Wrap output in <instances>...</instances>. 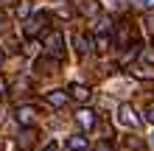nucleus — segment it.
Instances as JSON below:
<instances>
[{
	"mask_svg": "<svg viewBox=\"0 0 154 151\" xmlns=\"http://www.w3.org/2000/svg\"><path fill=\"white\" fill-rule=\"evenodd\" d=\"M48 20H51V14H48V11H34L28 20L23 23V34H25L28 39L39 37V34L45 31V25H48Z\"/></svg>",
	"mask_w": 154,
	"mask_h": 151,
	"instance_id": "f257e3e1",
	"label": "nucleus"
},
{
	"mask_svg": "<svg viewBox=\"0 0 154 151\" xmlns=\"http://www.w3.org/2000/svg\"><path fill=\"white\" fill-rule=\"evenodd\" d=\"M42 45H45V50H48V56L62 59V53H65V37H62L59 31H48L45 39H42Z\"/></svg>",
	"mask_w": 154,
	"mask_h": 151,
	"instance_id": "f03ea898",
	"label": "nucleus"
},
{
	"mask_svg": "<svg viewBox=\"0 0 154 151\" xmlns=\"http://www.w3.org/2000/svg\"><path fill=\"white\" fill-rule=\"evenodd\" d=\"M118 123H123V126H129V129H140V118H137V112H134V106L132 104H121L118 106Z\"/></svg>",
	"mask_w": 154,
	"mask_h": 151,
	"instance_id": "7ed1b4c3",
	"label": "nucleus"
},
{
	"mask_svg": "<svg viewBox=\"0 0 154 151\" xmlns=\"http://www.w3.org/2000/svg\"><path fill=\"white\" fill-rule=\"evenodd\" d=\"M34 70H37L39 76H53V73H59V59L56 56H39L37 62H34Z\"/></svg>",
	"mask_w": 154,
	"mask_h": 151,
	"instance_id": "20e7f679",
	"label": "nucleus"
},
{
	"mask_svg": "<svg viewBox=\"0 0 154 151\" xmlns=\"http://www.w3.org/2000/svg\"><path fill=\"white\" fill-rule=\"evenodd\" d=\"M37 140H39V131L34 126H25L20 134H17V148L20 151H31L34 146H37Z\"/></svg>",
	"mask_w": 154,
	"mask_h": 151,
	"instance_id": "39448f33",
	"label": "nucleus"
},
{
	"mask_svg": "<svg viewBox=\"0 0 154 151\" xmlns=\"http://www.w3.org/2000/svg\"><path fill=\"white\" fill-rule=\"evenodd\" d=\"M14 118L17 123L25 129V126H31L34 118H37V106H31V104H23V106H17V112H14Z\"/></svg>",
	"mask_w": 154,
	"mask_h": 151,
	"instance_id": "423d86ee",
	"label": "nucleus"
},
{
	"mask_svg": "<svg viewBox=\"0 0 154 151\" xmlns=\"http://www.w3.org/2000/svg\"><path fill=\"white\" fill-rule=\"evenodd\" d=\"M79 14L87 17V20L101 17V0H81V3H79Z\"/></svg>",
	"mask_w": 154,
	"mask_h": 151,
	"instance_id": "0eeeda50",
	"label": "nucleus"
},
{
	"mask_svg": "<svg viewBox=\"0 0 154 151\" xmlns=\"http://www.w3.org/2000/svg\"><path fill=\"white\" fill-rule=\"evenodd\" d=\"M67 95H70L73 101H79V104H90L93 90H90V87H84V84H70V87H67Z\"/></svg>",
	"mask_w": 154,
	"mask_h": 151,
	"instance_id": "6e6552de",
	"label": "nucleus"
},
{
	"mask_svg": "<svg viewBox=\"0 0 154 151\" xmlns=\"http://www.w3.org/2000/svg\"><path fill=\"white\" fill-rule=\"evenodd\" d=\"M93 48L98 53H109V48H112V31H95Z\"/></svg>",
	"mask_w": 154,
	"mask_h": 151,
	"instance_id": "1a4fd4ad",
	"label": "nucleus"
},
{
	"mask_svg": "<svg viewBox=\"0 0 154 151\" xmlns=\"http://www.w3.org/2000/svg\"><path fill=\"white\" fill-rule=\"evenodd\" d=\"M76 123H79L84 131L95 129V123H98V120H95V112H93V109H87V106H84V109H79V112H76Z\"/></svg>",
	"mask_w": 154,
	"mask_h": 151,
	"instance_id": "9d476101",
	"label": "nucleus"
},
{
	"mask_svg": "<svg viewBox=\"0 0 154 151\" xmlns=\"http://www.w3.org/2000/svg\"><path fill=\"white\" fill-rule=\"evenodd\" d=\"M45 101H48L51 106H56V109H59V106H65V104L70 101V95H67L65 90H51V92H45Z\"/></svg>",
	"mask_w": 154,
	"mask_h": 151,
	"instance_id": "9b49d317",
	"label": "nucleus"
},
{
	"mask_svg": "<svg viewBox=\"0 0 154 151\" xmlns=\"http://www.w3.org/2000/svg\"><path fill=\"white\" fill-rule=\"evenodd\" d=\"M73 48H76V53H79V56H84V53H90V50H93V39H90V37H84V34H76V37H73Z\"/></svg>",
	"mask_w": 154,
	"mask_h": 151,
	"instance_id": "f8f14e48",
	"label": "nucleus"
},
{
	"mask_svg": "<svg viewBox=\"0 0 154 151\" xmlns=\"http://www.w3.org/2000/svg\"><path fill=\"white\" fill-rule=\"evenodd\" d=\"M65 148H67V151H87L90 143H87V137H84V134H73V137H67Z\"/></svg>",
	"mask_w": 154,
	"mask_h": 151,
	"instance_id": "ddd939ff",
	"label": "nucleus"
},
{
	"mask_svg": "<svg viewBox=\"0 0 154 151\" xmlns=\"http://www.w3.org/2000/svg\"><path fill=\"white\" fill-rule=\"evenodd\" d=\"M129 39H132V25L123 20L121 25H118V45H121V48H129Z\"/></svg>",
	"mask_w": 154,
	"mask_h": 151,
	"instance_id": "4468645a",
	"label": "nucleus"
},
{
	"mask_svg": "<svg viewBox=\"0 0 154 151\" xmlns=\"http://www.w3.org/2000/svg\"><path fill=\"white\" fill-rule=\"evenodd\" d=\"M140 50H143V48L137 45V42H134V45H129V48H126V53L118 59V65H121V67H129V62H132L134 56H140Z\"/></svg>",
	"mask_w": 154,
	"mask_h": 151,
	"instance_id": "2eb2a0df",
	"label": "nucleus"
},
{
	"mask_svg": "<svg viewBox=\"0 0 154 151\" xmlns=\"http://www.w3.org/2000/svg\"><path fill=\"white\" fill-rule=\"evenodd\" d=\"M31 14H34V3L31 0H20V3H17V17H20V20H28Z\"/></svg>",
	"mask_w": 154,
	"mask_h": 151,
	"instance_id": "dca6fc26",
	"label": "nucleus"
},
{
	"mask_svg": "<svg viewBox=\"0 0 154 151\" xmlns=\"http://www.w3.org/2000/svg\"><path fill=\"white\" fill-rule=\"evenodd\" d=\"M132 76L140 78V81H154V70L151 67H137V70H132Z\"/></svg>",
	"mask_w": 154,
	"mask_h": 151,
	"instance_id": "f3484780",
	"label": "nucleus"
},
{
	"mask_svg": "<svg viewBox=\"0 0 154 151\" xmlns=\"http://www.w3.org/2000/svg\"><path fill=\"white\" fill-rule=\"evenodd\" d=\"M140 59H143V65H146V67H154V45L143 48L140 50Z\"/></svg>",
	"mask_w": 154,
	"mask_h": 151,
	"instance_id": "a211bd4d",
	"label": "nucleus"
},
{
	"mask_svg": "<svg viewBox=\"0 0 154 151\" xmlns=\"http://www.w3.org/2000/svg\"><path fill=\"white\" fill-rule=\"evenodd\" d=\"M53 14H56V17H62V20H70V17H73V8H70L67 3H59Z\"/></svg>",
	"mask_w": 154,
	"mask_h": 151,
	"instance_id": "6ab92c4d",
	"label": "nucleus"
},
{
	"mask_svg": "<svg viewBox=\"0 0 154 151\" xmlns=\"http://www.w3.org/2000/svg\"><path fill=\"white\" fill-rule=\"evenodd\" d=\"M95 151H115V143L112 140H101V143L95 146Z\"/></svg>",
	"mask_w": 154,
	"mask_h": 151,
	"instance_id": "aec40b11",
	"label": "nucleus"
},
{
	"mask_svg": "<svg viewBox=\"0 0 154 151\" xmlns=\"http://www.w3.org/2000/svg\"><path fill=\"white\" fill-rule=\"evenodd\" d=\"M146 120H149V123H154V101L146 106Z\"/></svg>",
	"mask_w": 154,
	"mask_h": 151,
	"instance_id": "412c9836",
	"label": "nucleus"
},
{
	"mask_svg": "<svg viewBox=\"0 0 154 151\" xmlns=\"http://www.w3.org/2000/svg\"><path fill=\"white\" fill-rule=\"evenodd\" d=\"M42 151H62V146L56 143V140H51V143H48V146H45Z\"/></svg>",
	"mask_w": 154,
	"mask_h": 151,
	"instance_id": "4be33fe9",
	"label": "nucleus"
},
{
	"mask_svg": "<svg viewBox=\"0 0 154 151\" xmlns=\"http://www.w3.org/2000/svg\"><path fill=\"white\" fill-rule=\"evenodd\" d=\"M146 28L154 34V11H151V14H146Z\"/></svg>",
	"mask_w": 154,
	"mask_h": 151,
	"instance_id": "5701e85b",
	"label": "nucleus"
},
{
	"mask_svg": "<svg viewBox=\"0 0 154 151\" xmlns=\"http://www.w3.org/2000/svg\"><path fill=\"white\" fill-rule=\"evenodd\" d=\"M8 92V84H6V78H0V95H6Z\"/></svg>",
	"mask_w": 154,
	"mask_h": 151,
	"instance_id": "b1692460",
	"label": "nucleus"
},
{
	"mask_svg": "<svg viewBox=\"0 0 154 151\" xmlns=\"http://www.w3.org/2000/svg\"><path fill=\"white\" fill-rule=\"evenodd\" d=\"M20 0H0V6H17Z\"/></svg>",
	"mask_w": 154,
	"mask_h": 151,
	"instance_id": "393cba45",
	"label": "nucleus"
},
{
	"mask_svg": "<svg viewBox=\"0 0 154 151\" xmlns=\"http://www.w3.org/2000/svg\"><path fill=\"white\" fill-rule=\"evenodd\" d=\"M146 6H154V0H146Z\"/></svg>",
	"mask_w": 154,
	"mask_h": 151,
	"instance_id": "a878e982",
	"label": "nucleus"
},
{
	"mask_svg": "<svg viewBox=\"0 0 154 151\" xmlns=\"http://www.w3.org/2000/svg\"><path fill=\"white\" fill-rule=\"evenodd\" d=\"M0 65H3V50H0Z\"/></svg>",
	"mask_w": 154,
	"mask_h": 151,
	"instance_id": "bb28decb",
	"label": "nucleus"
},
{
	"mask_svg": "<svg viewBox=\"0 0 154 151\" xmlns=\"http://www.w3.org/2000/svg\"><path fill=\"white\" fill-rule=\"evenodd\" d=\"M0 25H3V11H0Z\"/></svg>",
	"mask_w": 154,
	"mask_h": 151,
	"instance_id": "cd10ccee",
	"label": "nucleus"
}]
</instances>
